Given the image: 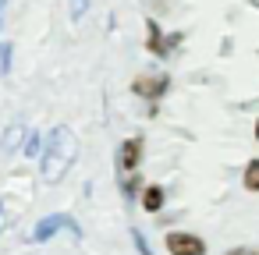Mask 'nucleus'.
<instances>
[{
  "label": "nucleus",
  "instance_id": "obj_1",
  "mask_svg": "<svg viewBox=\"0 0 259 255\" xmlns=\"http://www.w3.org/2000/svg\"><path fill=\"white\" fill-rule=\"evenodd\" d=\"M75 160H78V135L68 124H57L47 138V149H43V181L57 184L71 170Z\"/></svg>",
  "mask_w": 259,
  "mask_h": 255
},
{
  "label": "nucleus",
  "instance_id": "obj_2",
  "mask_svg": "<svg viewBox=\"0 0 259 255\" xmlns=\"http://www.w3.org/2000/svg\"><path fill=\"white\" fill-rule=\"evenodd\" d=\"M57 230H71V237H82L78 223H75L68 213H54V216H43V220L36 223V230H32V241H36V244H39V241H50Z\"/></svg>",
  "mask_w": 259,
  "mask_h": 255
},
{
  "label": "nucleus",
  "instance_id": "obj_3",
  "mask_svg": "<svg viewBox=\"0 0 259 255\" xmlns=\"http://www.w3.org/2000/svg\"><path fill=\"white\" fill-rule=\"evenodd\" d=\"M167 251L170 255H206V241L199 234L174 230V234H167Z\"/></svg>",
  "mask_w": 259,
  "mask_h": 255
},
{
  "label": "nucleus",
  "instance_id": "obj_4",
  "mask_svg": "<svg viewBox=\"0 0 259 255\" xmlns=\"http://www.w3.org/2000/svg\"><path fill=\"white\" fill-rule=\"evenodd\" d=\"M139 167H142V138L121 142V149H117V170H121V177H132Z\"/></svg>",
  "mask_w": 259,
  "mask_h": 255
},
{
  "label": "nucleus",
  "instance_id": "obj_5",
  "mask_svg": "<svg viewBox=\"0 0 259 255\" xmlns=\"http://www.w3.org/2000/svg\"><path fill=\"white\" fill-rule=\"evenodd\" d=\"M139 96H146V99H160L167 89H170V75H142V78H135V85H132Z\"/></svg>",
  "mask_w": 259,
  "mask_h": 255
},
{
  "label": "nucleus",
  "instance_id": "obj_6",
  "mask_svg": "<svg viewBox=\"0 0 259 255\" xmlns=\"http://www.w3.org/2000/svg\"><path fill=\"white\" fill-rule=\"evenodd\" d=\"M163 198H167L163 188H160V184H149V188L142 191V206H146V213H160V209H163Z\"/></svg>",
  "mask_w": 259,
  "mask_h": 255
},
{
  "label": "nucleus",
  "instance_id": "obj_7",
  "mask_svg": "<svg viewBox=\"0 0 259 255\" xmlns=\"http://www.w3.org/2000/svg\"><path fill=\"white\" fill-rule=\"evenodd\" d=\"M22 142H25V128H22V124H11V128L4 131V142H0V149H4V152H15Z\"/></svg>",
  "mask_w": 259,
  "mask_h": 255
},
{
  "label": "nucleus",
  "instance_id": "obj_8",
  "mask_svg": "<svg viewBox=\"0 0 259 255\" xmlns=\"http://www.w3.org/2000/svg\"><path fill=\"white\" fill-rule=\"evenodd\" d=\"M241 181H245V188H248V191H259V160H252V163L245 167Z\"/></svg>",
  "mask_w": 259,
  "mask_h": 255
},
{
  "label": "nucleus",
  "instance_id": "obj_9",
  "mask_svg": "<svg viewBox=\"0 0 259 255\" xmlns=\"http://www.w3.org/2000/svg\"><path fill=\"white\" fill-rule=\"evenodd\" d=\"M39 142H43V138H39V131H32V128H29V131H25V142H22V149H25L29 156H36V152L43 149Z\"/></svg>",
  "mask_w": 259,
  "mask_h": 255
},
{
  "label": "nucleus",
  "instance_id": "obj_10",
  "mask_svg": "<svg viewBox=\"0 0 259 255\" xmlns=\"http://www.w3.org/2000/svg\"><path fill=\"white\" fill-rule=\"evenodd\" d=\"M11 71V43H0V75Z\"/></svg>",
  "mask_w": 259,
  "mask_h": 255
},
{
  "label": "nucleus",
  "instance_id": "obj_11",
  "mask_svg": "<svg viewBox=\"0 0 259 255\" xmlns=\"http://www.w3.org/2000/svg\"><path fill=\"white\" fill-rule=\"evenodd\" d=\"M149 50L160 54V25H156V22H149Z\"/></svg>",
  "mask_w": 259,
  "mask_h": 255
},
{
  "label": "nucleus",
  "instance_id": "obj_12",
  "mask_svg": "<svg viewBox=\"0 0 259 255\" xmlns=\"http://www.w3.org/2000/svg\"><path fill=\"white\" fill-rule=\"evenodd\" d=\"M132 237H135V248H139L142 255H153V248H149V241L142 237V230H132Z\"/></svg>",
  "mask_w": 259,
  "mask_h": 255
},
{
  "label": "nucleus",
  "instance_id": "obj_13",
  "mask_svg": "<svg viewBox=\"0 0 259 255\" xmlns=\"http://www.w3.org/2000/svg\"><path fill=\"white\" fill-rule=\"evenodd\" d=\"M85 8H89V0H71V18H82Z\"/></svg>",
  "mask_w": 259,
  "mask_h": 255
},
{
  "label": "nucleus",
  "instance_id": "obj_14",
  "mask_svg": "<svg viewBox=\"0 0 259 255\" xmlns=\"http://www.w3.org/2000/svg\"><path fill=\"white\" fill-rule=\"evenodd\" d=\"M224 255H259L255 248H231V251H224Z\"/></svg>",
  "mask_w": 259,
  "mask_h": 255
},
{
  "label": "nucleus",
  "instance_id": "obj_15",
  "mask_svg": "<svg viewBox=\"0 0 259 255\" xmlns=\"http://www.w3.org/2000/svg\"><path fill=\"white\" fill-rule=\"evenodd\" d=\"M255 142H259V117H255Z\"/></svg>",
  "mask_w": 259,
  "mask_h": 255
},
{
  "label": "nucleus",
  "instance_id": "obj_16",
  "mask_svg": "<svg viewBox=\"0 0 259 255\" xmlns=\"http://www.w3.org/2000/svg\"><path fill=\"white\" fill-rule=\"evenodd\" d=\"M0 227H4V209H0Z\"/></svg>",
  "mask_w": 259,
  "mask_h": 255
},
{
  "label": "nucleus",
  "instance_id": "obj_17",
  "mask_svg": "<svg viewBox=\"0 0 259 255\" xmlns=\"http://www.w3.org/2000/svg\"><path fill=\"white\" fill-rule=\"evenodd\" d=\"M0 15H4V0H0Z\"/></svg>",
  "mask_w": 259,
  "mask_h": 255
}]
</instances>
